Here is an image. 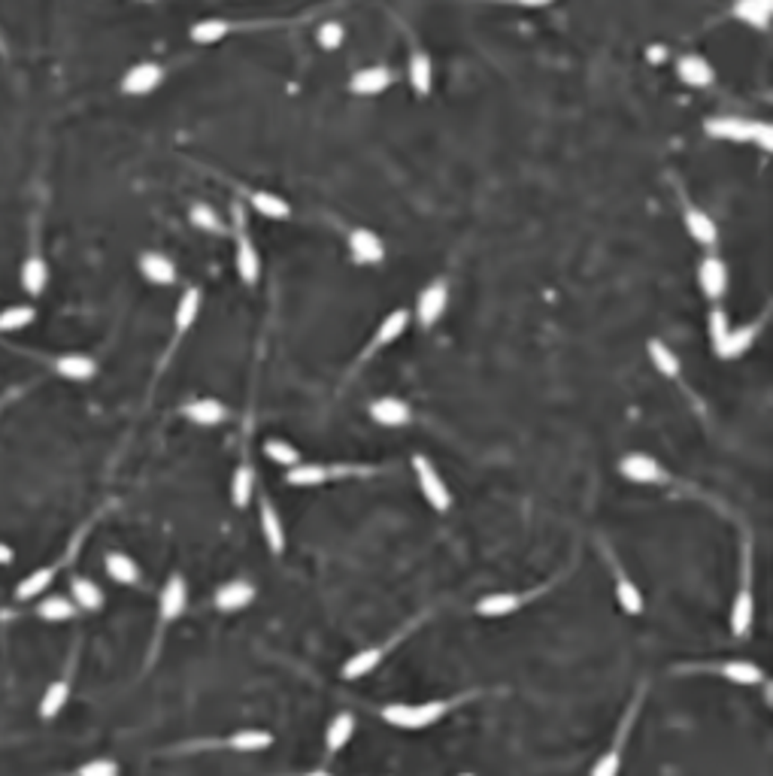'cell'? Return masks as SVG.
<instances>
[{"label": "cell", "instance_id": "cell-34", "mask_svg": "<svg viewBox=\"0 0 773 776\" xmlns=\"http://www.w3.org/2000/svg\"><path fill=\"white\" fill-rule=\"evenodd\" d=\"M70 601H74L76 610H85V613H98L103 610V591L94 580L89 576H70Z\"/></svg>", "mask_w": 773, "mask_h": 776}, {"label": "cell", "instance_id": "cell-50", "mask_svg": "<svg viewBox=\"0 0 773 776\" xmlns=\"http://www.w3.org/2000/svg\"><path fill=\"white\" fill-rule=\"evenodd\" d=\"M15 562V552H13V546H6L4 540H0V567H10Z\"/></svg>", "mask_w": 773, "mask_h": 776}, {"label": "cell", "instance_id": "cell-39", "mask_svg": "<svg viewBox=\"0 0 773 776\" xmlns=\"http://www.w3.org/2000/svg\"><path fill=\"white\" fill-rule=\"evenodd\" d=\"M410 85L416 88V94L425 98L434 85V64H431V55L425 49H413L410 55Z\"/></svg>", "mask_w": 773, "mask_h": 776}, {"label": "cell", "instance_id": "cell-48", "mask_svg": "<svg viewBox=\"0 0 773 776\" xmlns=\"http://www.w3.org/2000/svg\"><path fill=\"white\" fill-rule=\"evenodd\" d=\"M76 776H118V764L113 758H94V762L79 767Z\"/></svg>", "mask_w": 773, "mask_h": 776}, {"label": "cell", "instance_id": "cell-42", "mask_svg": "<svg viewBox=\"0 0 773 776\" xmlns=\"http://www.w3.org/2000/svg\"><path fill=\"white\" fill-rule=\"evenodd\" d=\"M252 494H255V467L246 461L234 470V479H230V501H234L237 510H246Z\"/></svg>", "mask_w": 773, "mask_h": 776}, {"label": "cell", "instance_id": "cell-14", "mask_svg": "<svg viewBox=\"0 0 773 776\" xmlns=\"http://www.w3.org/2000/svg\"><path fill=\"white\" fill-rule=\"evenodd\" d=\"M698 283H700V292H704L707 301L719 303L728 292V267L719 255H704L698 264Z\"/></svg>", "mask_w": 773, "mask_h": 776}, {"label": "cell", "instance_id": "cell-51", "mask_svg": "<svg viewBox=\"0 0 773 776\" xmlns=\"http://www.w3.org/2000/svg\"><path fill=\"white\" fill-rule=\"evenodd\" d=\"M300 776H334V773L322 764V767H313V771H307V773H300Z\"/></svg>", "mask_w": 773, "mask_h": 776}, {"label": "cell", "instance_id": "cell-40", "mask_svg": "<svg viewBox=\"0 0 773 776\" xmlns=\"http://www.w3.org/2000/svg\"><path fill=\"white\" fill-rule=\"evenodd\" d=\"M249 204L255 206V213H261L265 219H274V222L291 219V204L282 201L279 195H270V191H249Z\"/></svg>", "mask_w": 773, "mask_h": 776}, {"label": "cell", "instance_id": "cell-13", "mask_svg": "<svg viewBox=\"0 0 773 776\" xmlns=\"http://www.w3.org/2000/svg\"><path fill=\"white\" fill-rule=\"evenodd\" d=\"M446 307H449V285L443 283V279H437V283H431L425 288V292L419 294L416 301V322L421 327H434L437 322L443 318Z\"/></svg>", "mask_w": 773, "mask_h": 776}, {"label": "cell", "instance_id": "cell-21", "mask_svg": "<svg viewBox=\"0 0 773 776\" xmlns=\"http://www.w3.org/2000/svg\"><path fill=\"white\" fill-rule=\"evenodd\" d=\"M752 625H755V597H752V589H749V580H743L734 604H731V634L737 640H746Z\"/></svg>", "mask_w": 773, "mask_h": 776}, {"label": "cell", "instance_id": "cell-46", "mask_svg": "<svg viewBox=\"0 0 773 776\" xmlns=\"http://www.w3.org/2000/svg\"><path fill=\"white\" fill-rule=\"evenodd\" d=\"M188 215H191V225L195 228L210 231V234H225V222L219 219V213L213 210L210 204H195Z\"/></svg>", "mask_w": 773, "mask_h": 776}, {"label": "cell", "instance_id": "cell-10", "mask_svg": "<svg viewBox=\"0 0 773 776\" xmlns=\"http://www.w3.org/2000/svg\"><path fill=\"white\" fill-rule=\"evenodd\" d=\"M370 470L364 467H346V464H298L294 470H289V483L300 485V489H313V485H325L328 479H340V476H364Z\"/></svg>", "mask_w": 773, "mask_h": 776}, {"label": "cell", "instance_id": "cell-3", "mask_svg": "<svg viewBox=\"0 0 773 776\" xmlns=\"http://www.w3.org/2000/svg\"><path fill=\"white\" fill-rule=\"evenodd\" d=\"M274 734L261 731V728H243V731H234L228 737H204V740H191L182 743L173 752L177 755H186V752H265L274 746Z\"/></svg>", "mask_w": 773, "mask_h": 776}, {"label": "cell", "instance_id": "cell-49", "mask_svg": "<svg viewBox=\"0 0 773 776\" xmlns=\"http://www.w3.org/2000/svg\"><path fill=\"white\" fill-rule=\"evenodd\" d=\"M728 331H731L728 316H725L722 307H716L713 313H710V340H713V346H716V343H722V337H725Z\"/></svg>", "mask_w": 773, "mask_h": 776}, {"label": "cell", "instance_id": "cell-31", "mask_svg": "<svg viewBox=\"0 0 773 776\" xmlns=\"http://www.w3.org/2000/svg\"><path fill=\"white\" fill-rule=\"evenodd\" d=\"M140 274L152 285H173L177 283V264L167 258L164 252H143L140 255Z\"/></svg>", "mask_w": 773, "mask_h": 776}, {"label": "cell", "instance_id": "cell-32", "mask_svg": "<svg viewBox=\"0 0 773 776\" xmlns=\"http://www.w3.org/2000/svg\"><path fill=\"white\" fill-rule=\"evenodd\" d=\"M201 303H204V294L201 288H186V294L179 298L177 303V313H173V337H186L191 331V325L197 322L201 316Z\"/></svg>", "mask_w": 773, "mask_h": 776}, {"label": "cell", "instance_id": "cell-7", "mask_svg": "<svg viewBox=\"0 0 773 776\" xmlns=\"http://www.w3.org/2000/svg\"><path fill=\"white\" fill-rule=\"evenodd\" d=\"M549 589H552V582H546V586H540V589H531V591H498V595H485L482 601L476 604V615H482V619H504V615L522 610L525 604L537 601Z\"/></svg>", "mask_w": 773, "mask_h": 776}, {"label": "cell", "instance_id": "cell-38", "mask_svg": "<svg viewBox=\"0 0 773 776\" xmlns=\"http://www.w3.org/2000/svg\"><path fill=\"white\" fill-rule=\"evenodd\" d=\"M647 349H649V358H652V367H656V371L661 373V376H667V379H680V373H682V364H680V355H676V352L667 346L664 340H649L647 343Z\"/></svg>", "mask_w": 773, "mask_h": 776}, {"label": "cell", "instance_id": "cell-15", "mask_svg": "<svg viewBox=\"0 0 773 776\" xmlns=\"http://www.w3.org/2000/svg\"><path fill=\"white\" fill-rule=\"evenodd\" d=\"M164 79V67L155 61L134 64L131 70L122 76V94L127 98H143V94H152Z\"/></svg>", "mask_w": 773, "mask_h": 776}, {"label": "cell", "instance_id": "cell-19", "mask_svg": "<svg viewBox=\"0 0 773 776\" xmlns=\"http://www.w3.org/2000/svg\"><path fill=\"white\" fill-rule=\"evenodd\" d=\"M52 371L61 376V379L70 382H89L98 376V362L91 355H83V352H67V355L52 358Z\"/></svg>", "mask_w": 773, "mask_h": 776}, {"label": "cell", "instance_id": "cell-5", "mask_svg": "<svg viewBox=\"0 0 773 776\" xmlns=\"http://www.w3.org/2000/svg\"><path fill=\"white\" fill-rule=\"evenodd\" d=\"M419 622L421 619H416V622H410V625H404L401 631H397V634H392L388 640H382V643H377V646H368V650H361V652H355L352 658H349L346 664H343V679H349V683H355V679H361V676H368V674H373V670L379 667L382 664V658H386L388 652L395 650L397 643H401V640L410 634L413 628H419Z\"/></svg>", "mask_w": 773, "mask_h": 776}, {"label": "cell", "instance_id": "cell-47", "mask_svg": "<svg viewBox=\"0 0 773 776\" xmlns=\"http://www.w3.org/2000/svg\"><path fill=\"white\" fill-rule=\"evenodd\" d=\"M316 39H318V46H322V49L334 52L343 43V39H346V31H343L340 22H325V25H318Z\"/></svg>", "mask_w": 773, "mask_h": 776}, {"label": "cell", "instance_id": "cell-9", "mask_svg": "<svg viewBox=\"0 0 773 776\" xmlns=\"http://www.w3.org/2000/svg\"><path fill=\"white\" fill-rule=\"evenodd\" d=\"M413 474H416V483L421 494H425V501L431 503V510H437V513H449L452 507V494L449 489H446L443 476L434 470V464L425 458V455H413Z\"/></svg>", "mask_w": 773, "mask_h": 776}, {"label": "cell", "instance_id": "cell-6", "mask_svg": "<svg viewBox=\"0 0 773 776\" xmlns=\"http://www.w3.org/2000/svg\"><path fill=\"white\" fill-rule=\"evenodd\" d=\"M685 674H713L722 676L734 685H746V689H755V685H768V676L759 664L752 661H719V664H689V667H680Z\"/></svg>", "mask_w": 773, "mask_h": 776}, {"label": "cell", "instance_id": "cell-2", "mask_svg": "<svg viewBox=\"0 0 773 776\" xmlns=\"http://www.w3.org/2000/svg\"><path fill=\"white\" fill-rule=\"evenodd\" d=\"M704 131L716 140H734V143H755L764 152L773 146V127L768 122H752L743 116H716L707 118Z\"/></svg>", "mask_w": 773, "mask_h": 776}, {"label": "cell", "instance_id": "cell-44", "mask_svg": "<svg viewBox=\"0 0 773 776\" xmlns=\"http://www.w3.org/2000/svg\"><path fill=\"white\" fill-rule=\"evenodd\" d=\"M228 31H230V22H225V19H204V22H195V28H191V39L201 46H210V43H219Z\"/></svg>", "mask_w": 773, "mask_h": 776}, {"label": "cell", "instance_id": "cell-23", "mask_svg": "<svg viewBox=\"0 0 773 776\" xmlns=\"http://www.w3.org/2000/svg\"><path fill=\"white\" fill-rule=\"evenodd\" d=\"M61 571V562L58 564H46V567H37V571H30L25 580L15 586L13 597L19 604H28V601H39V595H43L46 589L55 582V576H58Z\"/></svg>", "mask_w": 773, "mask_h": 776}, {"label": "cell", "instance_id": "cell-18", "mask_svg": "<svg viewBox=\"0 0 773 776\" xmlns=\"http://www.w3.org/2000/svg\"><path fill=\"white\" fill-rule=\"evenodd\" d=\"M368 413H370V419L377 422V425H386V428H404V425H410V422H413L410 404L401 401V397H392V395L377 397V401L368 406Z\"/></svg>", "mask_w": 773, "mask_h": 776}, {"label": "cell", "instance_id": "cell-36", "mask_svg": "<svg viewBox=\"0 0 773 776\" xmlns=\"http://www.w3.org/2000/svg\"><path fill=\"white\" fill-rule=\"evenodd\" d=\"M67 701H70V679L61 676V679H55V683L46 685L43 698H39V707H37L39 719H43V722H52V719L67 707Z\"/></svg>", "mask_w": 773, "mask_h": 776}, {"label": "cell", "instance_id": "cell-26", "mask_svg": "<svg viewBox=\"0 0 773 776\" xmlns=\"http://www.w3.org/2000/svg\"><path fill=\"white\" fill-rule=\"evenodd\" d=\"M352 734H355V716L349 710H343V713L331 719L328 728H325V755H328V762L349 746Z\"/></svg>", "mask_w": 773, "mask_h": 776}, {"label": "cell", "instance_id": "cell-24", "mask_svg": "<svg viewBox=\"0 0 773 776\" xmlns=\"http://www.w3.org/2000/svg\"><path fill=\"white\" fill-rule=\"evenodd\" d=\"M255 601V586L249 580H230L216 591V610L219 613H240Z\"/></svg>", "mask_w": 773, "mask_h": 776}, {"label": "cell", "instance_id": "cell-22", "mask_svg": "<svg viewBox=\"0 0 773 776\" xmlns=\"http://www.w3.org/2000/svg\"><path fill=\"white\" fill-rule=\"evenodd\" d=\"M607 558H610V567H612V580H616V601H619V606H621V610H625L628 615H640V613H643V595H640V589L634 586L631 576L621 571V564L616 562V555H612V552H607Z\"/></svg>", "mask_w": 773, "mask_h": 776}, {"label": "cell", "instance_id": "cell-11", "mask_svg": "<svg viewBox=\"0 0 773 776\" xmlns=\"http://www.w3.org/2000/svg\"><path fill=\"white\" fill-rule=\"evenodd\" d=\"M619 470L625 479H631L637 485H664L671 483L667 470L661 467L658 458H652L647 452H628L625 458L619 461Z\"/></svg>", "mask_w": 773, "mask_h": 776}, {"label": "cell", "instance_id": "cell-43", "mask_svg": "<svg viewBox=\"0 0 773 776\" xmlns=\"http://www.w3.org/2000/svg\"><path fill=\"white\" fill-rule=\"evenodd\" d=\"M37 318L34 303H13V307L0 310V334H15L22 327H28Z\"/></svg>", "mask_w": 773, "mask_h": 776}, {"label": "cell", "instance_id": "cell-17", "mask_svg": "<svg viewBox=\"0 0 773 776\" xmlns=\"http://www.w3.org/2000/svg\"><path fill=\"white\" fill-rule=\"evenodd\" d=\"M19 283H22V292H25L28 298H43L46 285H49V264H46L39 249H30L28 258L22 261Z\"/></svg>", "mask_w": 773, "mask_h": 776}, {"label": "cell", "instance_id": "cell-33", "mask_svg": "<svg viewBox=\"0 0 773 776\" xmlns=\"http://www.w3.org/2000/svg\"><path fill=\"white\" fill-rule=\"evenodd\" d=\"M103 567H107V576L116 582V586H140L143 573H140V564L134 562L131 555H125V552H107V558H103Z\"/></svg>", "mask_w": 773, "mask_h": 776}, {"label": "cell", "instance_id": "cell-27", "mask_svg": "<svg viewBox=\"0 0 773 776\" xmlns=\"http://www.w3.org/2000/svg\"><path fill=\"white\" fill-rule=\"evenodd\" d=\"M761 325H740V327H731L728 334L722 337V343H716V352H719V358H725V362H734V358H740L743 352L752 349L755 337H759Z\"/></svg>", "mask_w": 773, "mask_h": 776}, {"label": "cell", "instance_id": "cell-1", "mask_svg": "<svg viewBox=\"0 0 773 776\" xmlns=\"http://www.w3.org/2000/svg\"><path fill=\"white\" fill-rule=\"evenodd\" d=\"M473 698H480V692L456 694V698H440V701H425V703H386L379 707V719L392 728L401 731H421V728H431L440 719H446L452 710L465 707Z\"/></svg>", "mask_w": 773, "mask_h": 776}, {"label": "cell", "instance_id": "cell-41", "mask_svg": "<svg viewBox=\"0 0 773 776\" xmlns=\"http://www.w3.org/2000/svg\"><path fill=\"white\" fill-rule=\"evenodd\" d=\"M737 15L743 25L749 28H768L770 25V15H773V6L770 0H740V4H734V10H731Z\"/></svg>", "mask_w": 773, "mask_h": 776}, {"label": "cell", "instance_id": "cell-30", "mask_svg": "<svg viewBox=\"0 0 773 776\" xmlns=\"http://www.w3.org/2000/svg\"><path fill=\"white\" fill-rule=\"evenodd\" d=\"M392 83H395V76L388 67H364L349 79V88H352V94H358V98H373V94L386 92Z\"/></svg>", "mask_w": 773, "mask_h": 776}, {"label": "cell", "instance_id": "cell-29", "mask_svg": "<svg viewBox=\"0 0 773 776\" xmlns=\"http://www.w3.org/2000/svg\"><path fill=\"white\" fill-rule=\"evenodd\" d=\"M182 415H186L188 422H195V425L213 428L228 419V406L216 401V397H197V401H188L182 406Z\"/></svg>", "mask_w": 773, "mask_h": 776}, {"label": "cell", "instance_id": "cell-52", "mask_svg": "<svg viewBox=\"0 0 773 776\" xmlns=\"http://www.w3.org/2000/svg\"><path fill=\"white\" fill-rule=\"evenodd\" d=\"M458 776H476L473 771H465V773H458Z\"/></svg>", "mask_w": 773, "mask_h": 776}, {"label": "cell", "instance_id": "cell-20", "mask_svg": "<svg viewBox=\"0 0 773 776\" xmlns=\"http://www.w3.org/2000/svg\"><path fill=\"white\" fill-rule=\"evenodd\" d=\"M258 516H261V534H265V543L274 555H282L285 552V528H282V519H279L274 501L270 494H261L258 498Z\"/></svg>", "mask_w": 773, "mask_h": 776}, {"label": "cell", "instance_id": "cell-8", "mask_svg": "<svg viewBox=\"0 0 773 776\" xmlns=\"http://www.w3.org/2000/svg\"><path fill=\"white\" fill-rule=\"evenodd\" d=\"M234 240H237V274H240V279L249 288L258 285L261 261H258V252H255V246H252V237H249V228H246L240 204H234Z\"/></svg>", "mask_w": 773, "mask_h": 776}, {"label": "cell", "instance_id": "cell-16", "mask_svg": "<svg viewBox=\"0 0 773 776\" xmlns=\"http://www.w3.org/2000/svg\"><path fill=\"white\" fill-rule=\"evenodd\" d=\"M682 222H685V231L691 234V240L704 246V249H713V246L719 243V228H716V222L710 219V213L707 210L682 201Z\"/></svg>", "mask_w": 773, "mask_h": 776}, {"label": "cell", "instance_id": "cell-28", "mask_svg": "<svg viewBox=\"0 0 773 776\" xmlns=\"http://www.w3.org/2000/svg\"><path fill=\"white\" fill-rule=\"evenodd\" d=\"M676 76L691 88H707L716 83V70L704 55H682L676 61Z\"/></svg>", "mask_w": 773, "mask_h": 776}, {"label": "cell", "instance_id": "cell-37", "mask_svg": "<svg viewBox=\"0 0 773 776\" xmlns=\"http://www.w3.org/2000/svg\"><path fill=\"white\" fill-rule=\"evenodd\" d=\"M37 619H43V622H55V625H58V622H70V619H76V606H74V601H70L67 595H49V597H39L37 601Z\"/></svg>", "mask_w": 773, "mask_h": 776}, {"label": "cell", "instance_id": "cell-45", "mask_svg": "<svg viewBox=\"0 0 773 776\" xmlns=\"http://www.w3.org/2000/svg\"><path fill=\"white\" fill-rule=\"evenodd\" d=\"M265 455L274 464H279V467H289V470H294L300 464V452L294 449L291 443H285V440H267Z\"/></svg>", "mask_w": 773, "mask_h": 776}, {"label": "cell", "instance_id": "cell-35", "mask_svg": "<svg viewBox=\"0 0 773 776\" xmlns=\"http://www.w3.org/2000/svg\"><path fill=\"white\" fill-rule=\"evenodd\" d=\"M406 322H410V313H406V310H395V313H388L386 318H382V325L377 327V334H373V343H370V349L364 352V358L377 355L382 346L395 343L406 331Z\"/></svg>", "mask_w": 773, "mask_h": 776}, {"label": "cell", "instance_id": "cell-12", "mask_svg": "<svg viewBox=\"0 0 773 776\" xmlns=\"http://www.w3.org/2000/svg\"><path fill=\"white\" fill-rule=\"evenodd\" d=\"M188 606V586L182 580V573H173L170 580L164 582L161 595H158V634L161 628H167L170 622H177Z\"/></svg>", "mask_w": 773, "mask_h": 776}, {"label": "cell", "instance_id": "cell-4", "mask_svg": "<svg viewBox=\"0 0 773 776\" xmlns=\"http://www.w3.org/2000/svg\"><path fill=\"white\" fill-rule=\"evenodd\" d=\"M640 707H643V685L637 689L631 707H628V713L621 716V722L616 728V734H612L607 752H604V755L592 764L588 776H619L621 764H625L628 740H631V734H634V722H637V716H640Z\"/></svg>", "mask_w": 773, "mask_h": 776}, {"label": "cell", "instance_id": "cell-25", "mask_svg": "<svg viewBox=\"0 0 773 776\" xmlns=\"http://www.w3.org/2000/svg\"><path fill=\"white\" fill-rule=\"evenodd\" d=\"M349 249L358 264H379L386 258V243L368 228H352L349 231Z\"/></svg>", "mask_w": 773, "mask_h": 776}]
</instances>
